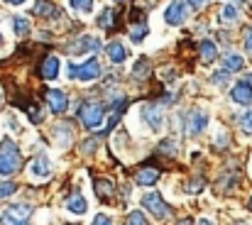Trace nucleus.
Here are the masks:
<instances>
[{
  "label": "nucleus",
  "mask_w": 252,
  "mask_h": 225,
  "mask_svg": "<svg viewBox=\"0 0 252 225\" xmlns=\"http://www.w3.org/2000/svg\"><path fill=\"white\" fill-rule=\"evenodd\" d=\"M105 52H108V57H110L113 64H123V62L127 59V52H125V47H123L120 42H110V44L105 47Z\"/></svg>",
  "instance_id": "nucleus-15"
},
{
  "label": "nucleus",
  "mask_w": 252,
  "mask_h": 225,
  "mask_svg": "<svg viewBox=\"0 0 252 225\" xmlns=\"http://www.w3.org/2000/svg\"><path fill=\"white\" fill-rule=\"evenodd\" d=\"M118 2H123V0H118Z\"/></svg>",
  "instance_id": "nucleus-39"
},
{
  "label": "nucleus",
  "mask_w": 252,
  "mask_h": 225,
  "mask_svg": "<svg viewBox=\"0 0 252 225\" xmlns=\"http://www.w3.org/2000/svg\"><path fill=\"white\" fill-rule=\"evenodd\" d=\"M93 189H95V196H98L100 201H110V198L115 196V186H113V181H108V179H95V181H93Z\"/></svg>",
  "instance_id": "nucleus-14"
},
{
  "label": "nucleus",
  "mask_w": 252,
  "mask_h": 225,
  "mask_svg": "<svg viewBox=\"0 0 252 225\" xmlns=\"http://www.w3.org/2000/svg\"><path fill=\"white\" fill-rule=\"evenodd\" d=\"M17 191V186L12 184V181H5V184H0V198H7V196H12Z\"/></svg>",
  "instance_id": "nucleus-28"
},
{
  "label": "nucleus",
  "mask_w": 252,
  "mask_h": 225,
  "mask_svg": "<svg viewBox=\"0 0 252 225\" xmlns=\"http://www.w3.org/2000/svg\"><path fill=\"white\" fill-rule=\"evenodd\" d=\"M49 174H52V161H49V157L37 154V157L30 161V176H32L34 181H44V179H49Z\"/></svg>",
  "instance_id": "nucleus-7"
},
{
  "label": "nucleus",
  "mask_w": 252,
  "mask_h": 225,
  "mask_svg": "<svg viewBox=\"0 0 252 225\" xmlns=\"http://www.w3.org/2000/svg\"><path fill=\"white\" fill-rule=\"evenodd\" d=\"M186 17H189V10L181 0H171V5L164 10V22L167 25H184Z\"/></svg>",
  "instance_id": "nucleus-9"
},
{
  "label": "nucleus",
  "mask_w": 252,
  "mask_h": 225,
  "mask_svg": "<svg viewBox=\"0 0 252 225\" xmlns=\"http://www.w3.org/2000/svg\"><path fill=\"white\" fill-rule=\"evenodd\" d=\"M250 211H252V198H250Z\"/></svg>",
  "instance_id": "nucleus-36"
},
{
  "label": "nucleus",
  "mask_w": 252,
  "mask_h": 225,
  "mask_svg": "<svg viewBox=\"0 0 252 225\" xmlns=\"http://www.w3.org/2000/svg\"><path fill=\"white\" fill-rule=\"evenodd\" d=\"M47 103H49V110L54 113V115H62V113H66V108H69V100H66V93L64 91H47Z\"/></svg>",
  "instance_id": "nucleus-10"
},
{
  "label": "nucleus",
  "mask_w": 252,
  "mask_h": 225,
  "mask_svg": "<svg viewBox=\"0 0 252 225\" xmlns=\"http://www.w3.org/2000/svg\"><path fill=\"white\" fill-rule=\"evenodd\" d=\"M245 52L252 57V27L248 30V34H245Z\"/></svg>",
  "instance_id": "nucleus-34"
},
{
  "label": "nucleus",
  "mask_w": 252,
  "mask_h": 225,
  "mask_svg": "<svg viewBox=\"0 0 252 225\" xmlns=\"http://www.w3.org/2000/svg\"><path fill=\"white\" fill-rule=\"evenodd\" d=\"M206 2H208V0H186V5H189L191 10H201Z\"/></svg>",
  "instance_id": "nucleus-33"
},
{
  "label": "nucleus",
  "mask_w": 252,
  "mask_h": 225,
  "mask_svg": "<svg viewBox=\"0 0 252 225\" xmlns=\"http://www.w3.org/2000/svg\"><path fill=\"white\" fill-rule=\"evenodd\" d=\"M198 49H201V59H203L206 64H213V62L218 59V49H216V44H213L211 39H203Z\"/></svg>",
  "instance_id": "nucleus-17"
},
{
  "label": "nucleus",
  "mask_w": 252,
  "mask_h": 225,
  "mask_svg": "<svg viewBox=\"0 0 252 225\" xmlns=\"http://www.w3.org/2000/svg\"><path fill=\"white\" fill-rule=\"evenodd\" d=\"M127 223H137V225H145L147 223V218L140 213V211H132L130 216H127Z\"/></svg>",
  "instance_id": "nucleus-31"
},
{
  "label": "nucleus",
  "mask_w": 252,
  "mask_h": 225,
  "mask_svg": "<svg viewBox=\"0 0 252 225\" xmlns=\"http://www.w3.org/2000/svg\"><path fill=\"white\" fill-rule=\"evenodd\" d=\"M66 76L74 81H95L98 76H100V64L95 62V59H88L86 64H81V66H76V64H69V69H66Z\"/></svg>",
  "instance_id": "nucleus-2"
},
{
  "label": "nucleus",
  "mask_w": 252,
  "mask_h": 225,
  "mask_svg": "<svg viewBox=\"0 0 252 225\" xmlns=\"http://www.w3.org/2000/svg\"><path fill=\"white\" fill-rule=\"evenodd\" d=\"M147 32H150V27H147V22L145 20H137V25L130 30V39L135 42V44H140L145 37H147Z\"/></svg>",
  "instance_id": "nucleus-20"
},
{
  "label": "nucleus",
  "mask_w": 252,
  "mask_h": 225,
  "mask_svg": "<svg viewBox=\"0 0 252 225\" xmlns=\"http://www.w3.org/2000/svg\"><path fill=\"white\" fill-rule=\"evenodd\" d=\"M135 181H137L140 186H152V184L159 181V169H142Z\"/></svg>",
  "instance_id": "nucleus-18"
},
{
  "label": "nucleus",
  "mask_w": 252,
  "mask_h": 225,
  "mask_svg": "<svg viewBox=\"0 0 252 225\" xmlns=\"http://www.w3.org/2000/svg\"><path fill=\"white\" fill-rule=\"evenodd\" d=\"M5 2H10V5H22L25 0H5Z\"/></svg>",
  "instance_id": "nucleus-35"
},
{
  "label": "nucleus",
  "mask_w": 252,
  "mask_h": 225,
  "mask_svg": "<svg viewBox=\"0 0 252 225\" xmlns=\"http://www.w3.org/2000/svg\"><path fill=\"white\" fill-rule=\"evenodd\" d=\"M142 206H145V211H150V213H152L155 218H159V221L169 218V213H171V208L162 201V196L155 193V191H150V193L142 196Z\"/></svg>",
  "instance_id": "nucleus-5"
},
{
  "label": "nucleus",
  "mask_w": 252,
  "mask_h": 225,
  "mask_svg": "<svg viewBox=\"0 0 252 225\" xmlns=\"http://www.w3.org/2000/svg\"><path fill=\"white\" fill-rule=\"evenodd\" d=\"M220 20H223L225 25H235V22H238V7L225 5V7L220 10Z\"/></svg>",
  "instance_id": "nucleus-23"
},
{
  "label": "nucleus",
  "mask_w": 252,
  "mask_h": 225,
  "mask_svg": "<svg viewBox=\"0 0 252 225\" xmlns=\"http://www.w3.org/2000/svg\"><path fill=\"white\" fill-rule=\"evenodd\" d=\"M223 66H225V71H240L243 66H245V59L240 57V54H225L223 57Z\"/></svg>",
  "instance_id": "nucleus-19"
},
{
  "label": "nucleus",
  "mask_w": 252,
  "mask_h": 225,
  "mask_svg": "<svg viewBox=\"0 0 252 225\" xmlns=\"http://www.w3.org/2000/svg\"><path fill=\"white\" fill-rule=\"evenodd\" d=\"M32 216V206L27 203H17V206H10L5 213H2V223H27Z\"/></svg>",
  "instance_id": "nucleus-8"
},
{
  "label": "nucleus",
  "mask_w": 252,
  "mask_h": 225,
  "mask_svg": "<svg viewBox=\"0 0 252 225\" xmlns=\"http://www.w3.org/2000/svg\"><path fill=\"white\" fill-rule=\"evenodd\" d=\"M32 12H34V15H42V17H44V15L54 17V15H57V7H54L52 2H47V0H39V2L32 7Z\"/></svg>",
  "instance_id": "nucleus-21"
},
{
  "label": "nucleus",
  "mask_w": 252,
  "mask_h": 225,
  "mask_svg": "<svg viewBox=\"0 0 252 225\" xmlns=\"http://www.w3.org/2000/svg\"><path fill=\"white\" fill-rule=\"evenodd\" d=\"M240 130L245 135H252V110H248L245 115H240Z\"/></svg>",
  "instance_id": "nucleus-26"
},
{
  "label": "nucleus",
  "mask_w": 252,
  "mask_h": 225,
  "mask_svg": "<svg viewBox=\"0 0 252 225\" xmlns=\"http://www.w3.org/2000/svg\"><path fill=\"white\" fill-rule=\"evenodd\" d=\"M22 164V157H20V150L15 147L12 140H2L0 142V174L7 176V174H15Z\"/></svg>",
  "instance_id": "nucleus-1"
},
{
  "label": "nucleus",
  "mask_w": 252,
  "mask_h": 225,
  "mask_svg": "<svg viewBox=\"0 0 252 225\" xmlns=\"http://www.w3.org/2000/svg\"><path fill=\"white\" fill-rule=\"evenodd\" d=\"M98 49H100V39H98V37H91V34L79 37L74 44H69V54H74V57H81V54H95Z\"/></svg>",
  "instance_id": "nucleus-6"
},
{
  "label": "nucleus",
  "mask_w": 252,
  "mask_h": 225,
  "mask_svg": "<svg viewBox=\"0 0 252 225\" xmlns=\"http://www.w3.org/2000/svg\"><path fill=\"white\" fill-rule=\"evenodd\" d=\"M93 223L95 225H110L113 223V218H108L105 213H98V216H93Z\"/></svg>",
  "instance_id": "nucleus-32"
},
{
  "label": "nucleus",
  "mask_w": 252,
  "mask_h": 225,
  "mask_svg": "<svg viewBox=\"0 0 252 225\" xmlns=\"http://www.w3.org/2000/svg\"><path fill=\"white\" fill-rule=\"evenodd\" d=\"M12 30H15L17 37H25V34L30 32V22H27L25 17H12Z\"/></svg>",
  "instance_id": "nucleus-24"
},
{
  "label": "nucleus",
  "mask_w": 252,
  "mask_h": 225,
  "mask_svg": "<svg viewBox=\"0 0 252 225\" xmlns=\"http://www.w3.org/2000/svg\"><path fill=\"white\" fill-rule=\"evenodd\" d=\"M59 71H62V59L59 57H47L44 64H42V78L54 81V78H59Z\"/></svg>",
  "instance_id": "nucleus-12"
},
{
  "label": "nucleus",
  "mask_w": 252,
  "mask_h": 225,
  "mask_svg": "<svg viewBox=\"0 0 252 225\" xmlns=\"http://www.w3.org/2000/svg\"><path fill=\"white\" fill-rule=\"evenodd\" d=\"M113 17H115V12H113L110 7H105V10L100 12V17H98V25H100L103 30H110V27H113V22H115Z\"/></svg>",
  "instance_id": "nucleus-25"
},
{
  "label": "nucleus",
  "mask_w": 252,
  "mask_h": 225,
  "mask_svg": "<svg viewBox=\"0 0 252 225\" xmlns=\"http://www.w3.org/2000/svg\"><path fill=\"white\" fill-rule=\"evenodd\" d=\"M69 2L76 12H84V15H91L93 7H95V0H69Z\"/></svg>",
  "instance_id": "nucleus-22"
},
{
  "label": "nucleus",
  "mask_w": 252,
  "mask_h": 225,
  "mask_svg": "<svg viewBox=\"0 0 252 225\" xmlns=\"http://www.w3.org/2000/svg\"><path fill=\"white\" fill-rule=\"evenodd\" d=\"M79 118H81V123L88 130H98L103 125V118H105L103 105L100 103H84L81 110H79Z\"/></svg>",
  "instance_id": "nucleus-3"
},
{
  "label": "nucleus",
  "mask_w": 252,
  "mask_h": 225,
  "mask_svg": "<svg viewBox=\"0 0 252 225\" xmlns=\"http://www.w3.org/2000/svg\"><path fill=\"white\" fill-rule=\"evenodd\" d=\"M0 42H2V34H0Z\"/></svg>",
  "instance_id": "nucleus-38"
},
{
  "label": "nucleus",
  "mask_w": 252,
  "mask_h": 225,
  "mask_svg": "<svg viewBox=\"0 0 252 225\" xmlns=\"http://www.w3.org/2000/svg\"><path fill=\"white\" fill-rule=\"evenodd\" d=\"M0 98H2V93H0ZM0 103H2V100H0Z\"/></svg>",
  "instance_id": "nucleus-37"
},
{
  "label": "nucleus",
  "mask_w": 252,
  "mask_h": 225,
  "mask_svg": "<svg viewBox=\"0 0 252 225\" xmlns=\"http://www.w3.org/2000/svg\"><path fill=\"white\" fill-rule=\"evenodd\" d=\"M142 118H145V123H147L155 132L162 130V113H159L155 105H145V108H142Z\"/></svg>",
  "instance_id": "nucleus-13"
},
{
  "label": "nucleus",
  "mask_w": 252,
  "mask_h": 225,
  "mask_svg": "<svg viewBox=\"0 0 252 225\" xmlns=\"http://www.w3.org/2000/svg\"><path fill=\"white\" fill-rule=\"evenodd\" d=\"M201 189H203V179H193L186 184V193H198Z\"/></svg>",
  "instance_id": "nucleus-29"
},
{
  "label": "nucleus",
  "mask_w": 252,
  "mask_h": 225,
  "mask_svg": "<svg viewBox=\"0 0 252 225\" xmlns=\"http://www.w3.org/2000/svg\"><path fill=\"white\" fill-rule=\"evenodd\" d=\"M147 71H150L147 59H140V62H137V66L132 69V76H135V78H145V76H147Z\"/></svg>",
  "instance_id": "nucleus-27"
},
{
  "label": "nucleus",
  "mask_w": 252,
  "mask_h": 225,
  "mask_svg": "<svg viewBox=\"0 0 252 225\" xmlns=\"http://www.w3.org/2000/svg\"><path fill=\"white\" fill-rule=\"evenodd\" d=\"M66 208H69V213H74V216H84L86 211H88V203H86V198L81 193H74V196L66 201Z\"/></svg>",
  "instance_id": "nucleus-16"
},
{
  "label": "nucleus",
  "mask_w": 252,
  "mask_h": 225,
  "mask_svg": "<svg viewBox=\"0 0 252 225\" xmlns=\"http://www.w3.org/2000/svg\"><path fill=\"white\" fill-rule=\"evenodd\" d=\"M228 76H230V71H218V74L211 76V81H213L216 86H225V83H228Z\"/></svg>",
  "instance_id": "nucleus-30"
},
{
  "label": "nucleus",
  "mask_w": 252,
  "mask_h": 225,
  "mask_svg": "<svg viewBox=\"0 0 252 225\" xmlns=\"http://www.w3.org/2000/svg\"><path fill=\"white\" fill-rule=\"evenodd\" d=\"M230 98H233L235 103H240V105H252V86H250V81H240V83H235V86H233V91H230Z\"/></svg>",
  "instance_id": "nucleus-11"
},
{
  "label": "nucleus",
  "mask_w": 252,
  "mask_h": 225,
  "mask_svg": "<svg viewBox=\"0 0 252 225\" xmlns=\"http://www.w3.org/2000/svg\"><path fill=\"white\" fill-rule=\"evenodd\" d=\"M208 123H211L208 113H206V110H201V108H193V110L186 115V135H189V137L201 135V132L208 128Z\"/></svg>",
  "instance_id": "nucleus-4"
}]
</instances>
